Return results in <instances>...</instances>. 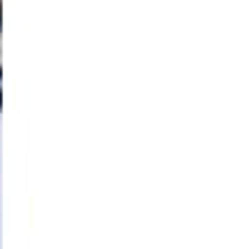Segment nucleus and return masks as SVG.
I'll return each mask as SVG.
<instances>
[{
    "label": "nucleus",
    "instance_id": "1",
    "mask_svg": "<svg viewBox=\"0 0 251 249\" xmlns=\"http://www.w3.org/2000/svg\"><path fill=\"white\" fill-rule=\"evenodd\" d=\"M0 106H3V93H0Z\"/></svg>",
    "mask_w": 251,
    "mask_h": 249
}]
</instances>
